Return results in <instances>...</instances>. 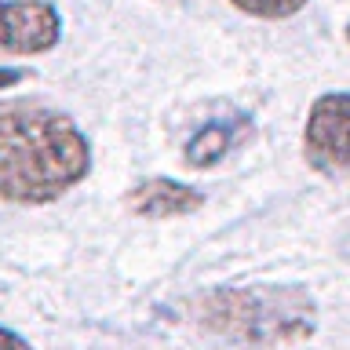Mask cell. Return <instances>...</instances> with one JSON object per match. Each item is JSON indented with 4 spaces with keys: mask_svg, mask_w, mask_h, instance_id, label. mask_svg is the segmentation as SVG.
Segmentation results:
<instances>
[{
    "mask_svg": "<svg viewBox=\"0 0 350 350\" xmlns=\"http://www.w3.org/2000/svg\"><path fill=\"white\" fill-rule=\"evenodd\" d=\"M88 172L92 146L73 117L37 103H0V201L51 204Z\"/></svg>",
    "mask_w": 350,
    "mask_h": 350,
    "instance_id": "1",
    "label": "cell"
},
{
    "mask_svg": "<svg viewBox=\"0 0 350 350\" xmlns=\"http://www.w3.org/2000/svg\"><path fill=\"white\" fill-rule=\"evenodd\" d=\"M193 321L245 347H284L317 332V303L295 284L212 288L193 299Z\"/></svg>",
    "mask_w": 350,
    "mask_h": 350,
    "instance_id": "2",
    "label": "cell"
},
{
    "mask_svg": "<svg viewBox=\"0 0 350 350\" xmlns=\"http://www.w3.org/2000/svg\"><path fill=\"white\" fill-rule=\"evenodd\" d=\"M303 153L325 175H350V92L314 98L303 128Z\"/></svg>",
    "mask_w": 350,
    "mask_h": 350,
    "instance_id": "3",
    "label": "cell"
},
{
    "mask_svg": "<svg viewBox=\"0 0 350 350\" xmlns=\"http://www.w3.org/2000/svg\"><path fill=\"white\" fill-rule=\"evenodd\" d=\"M62 40V15L48 0H0V55H40Z\"/></svg>",
    "mask_w": 350,
    "mask_h": 350,
    "instance_id": "4",
    "label": "cell"
},
{
    "mask_svg": "<svg viewBox=\"0 0 350 350\" xmlns=\"http://www.w3.org/2000/svg\"><path fill=\"white\" fill-rule=\"evenodd\" d=\"M204 204V193L190 183H175V179H146L128 193V208L135 215L146 219H172V215H190Z\"/></svg>",
    "mask_w": 350,
    "mask_h": 350,
    "instance_id": "5",
    "label": "cell"
},
{
    "mask_svg": "<svg viewBox=\"0 0 350 350\" xmlns=\"http://www.w3.org/2000/svg\"><path fill=\"white\" fill-rule=\"evenodd\" d=\"M248 131H252V120L245 113L208 120V124L197 128L190 135V142H186V164H190V168H215Z\"/></svg>",
    "mask_w": 350,
    "mask_h": 350,
    "instance_id": "6",
    "label": "cell"
},
{
    "mask_svg": "<svg viewBox=\"0 0 350 350\" xmlns=\"http://www.w3.org/2000/svg\"><path fill=\"white\" fill-rule=\"evenodd\" d=\"M237 11H245V15L252 18H270V22H278V18H292V15H299V11L306 8V0H230Z\"/></svg>",
    "mask_w": 350,
    "mask_h": 350,
    "instance_id": "7",
    "label": "cell"
},
{
    "mask_svg": "<svg viewBox=\"0 0 350 350\" xmlns=\"http://www.w3.org/2000/svg\"><path fill=\"white\" fill-rule=\"evenodd\" d=\"M0 350H33V347H29L18 332H11V328L0 325Z\"/></svg>",
    "mask_w": 350,
    "mask_h": 350,
    "instance_id": "8",
    "label": "cell"
},
{
    "mask_svg": "<svg viewBox=\"0 0 350 350\" xmlns=\"http://www.w3.org/2000/svg\"><path fill=\"white\" fill-rule=\"evenodd\" d=\"M18 73H0V84H8V81H15Z\"/></svg>",
    "mask_w": 350,
    "mask_h": 350,
    "instance_id": "9",
    "label": "cell"
},
{
    "mask_svg": "<svg viewBox=\"0 0 350 350\" xmlns=\"http://www.w3.org/2000/svg\"><path fill=\"white\" fill-rule=\"evenodd\" d=\"M347 40H350V22H347Z\"/></svg>",
    "mask_w": 350,
    "mask_h": 350,
    "instance_id": "10",
    "label": "cell"
}]
</instances>
